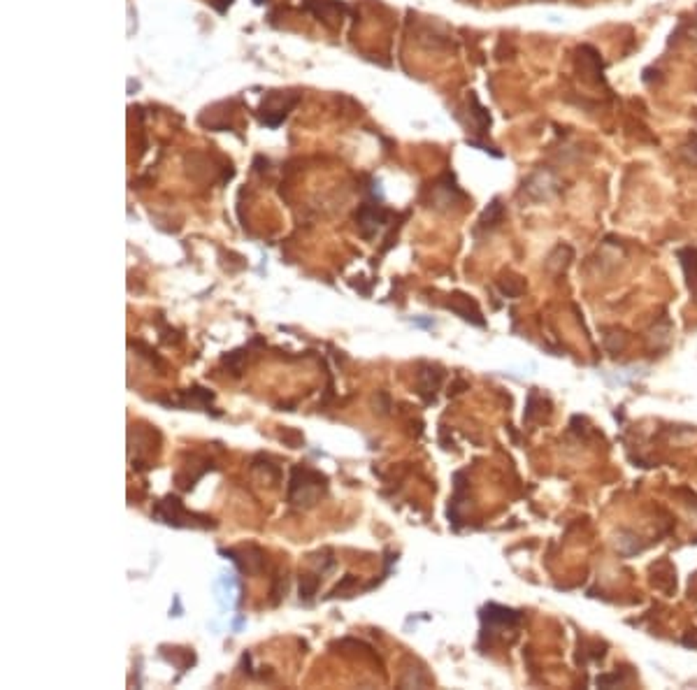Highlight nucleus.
<instances>
[{"label":"nucleus","instance_id":"nucleus-1","mask_svg":"<svg viewBox=\"0 0 697 690\" xmlns=\"http://www.w3.org/2000/svg\"><path fill=\"white\" fill-rule=\"evenodd\" d=\"M325 491V477L307 467H293L290 470V484H288V500L293 505L309 507L316 502V498Z\"/></svg>","mask_w":697,"mask_h":690},{"label":"nucleus","instance_id":"nucleus-2","mask_svg":"<svg viewBox=\"0 0 697 690\" xmlns=\"http://www.w3.org/2000/svg\"><path fill=\"white\" fill-rule=\"evenodd\" d=\"M154 516L161 519L163 523H168V526H191L193 521H188V519H200V514H188L177 498L168 495L158 502V507L154 509Z\"/></svg>","mask_w":697,"mask_h":690},{"label":"nucleus","instance_id":"nucleus-3","mask_svg":"<svg viewBox=\"0 0 697 690\" xmlns=\"http://www.w3.org/2000/svg\"><path fill=\"white\" fill-rule=\"evenodd\" d=\"M418 379H421L418 381V393L425 397V402L435 400V390H437V386H439L442 372H432V367H430V369H425V372H421Z\"/></svg>","mask_w":697,"mask_h":690},{"label":"nucleus","instance_id":"nucleus-4","mask_svg":"<svg viewBox=\"0 0 697 690\" xmlns=\"http://www.w3.org/2000/svg\"><path fill=\"white\" fill-rule=\"evenodd\" d=\"M316 588H318V577H302V581H300V600L309 602L316 595Z\"/></svg>","mask_w":697,"mask_h":690},{"label":"nucleus","instance_id":"nucleus-5","mask_svg":"<svg viewBox=\"0 0 697 690\" xmlns=\"http://www.w3.org/2000/svg\"><path fill=\"white\" fill-rule=\"evenodd\" d=\"M355 584H358V581H355V577H351V575H348V577H344V581H342V584H337L335 588H332L328 598H339V595H346V593L351 591V588L355 586Z\"/></svg>","mask_w":697,"mask_h":690},{"label":"nucleus","instance_id":"nucleus-6","mask_svg":"<svg viewBox=\"0 0 697 690\" xmlns=\"http://www.w3.org/2000/svg\"><path fill=\"white\" fill-rule=\"evenodd\" d=\"M242 360H244V351H232L228 353L226 358H223V362L232 369V374H239V369H242Z\"/></svg>","mask_w":697,"mask_h":690},{"label":"nucleus","instance_id":"nucleus-7","mask_svg":"<svg viewBox=\"0 0 697 690\" xmlns=\"http://www.w3.org/2000/svg\"><path fill=\"white\" fill-rule=\"evenodd\" d=\"M281 442H286V444L290 449H297V446H302V435L300 432H295V430H286L284 435H281Z\"/></svg>","mask_w":697,"mask_h":690}]
</instances>
